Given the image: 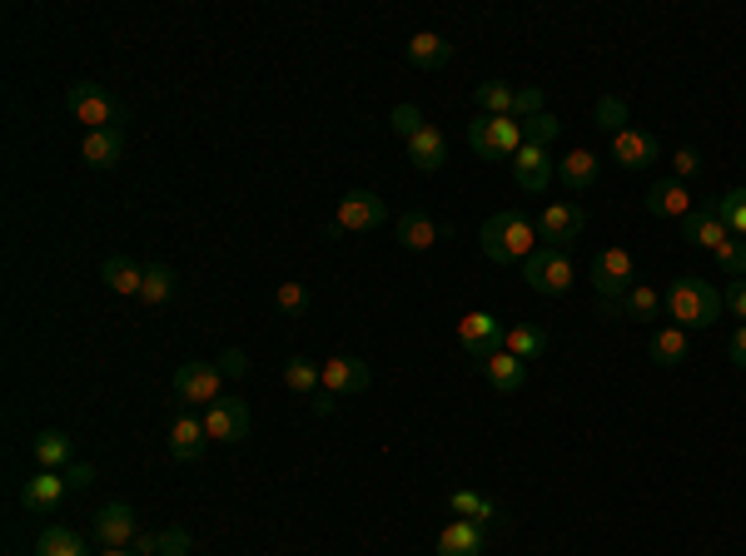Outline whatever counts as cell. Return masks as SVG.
Instances as JSON below:
<instances>
[{"instance_id": "cell-1", "label": "cell", "mask_w": 746, "mask_h": 556, "mask_svg": "<svg viewBox=\"0 0 746 556\" xmlns=\"http://www.w3.org/2000/svg\"><path fill=\"white\" fill-rule=\"evenodd\" d=\"M478 244H483V254L493 258V264H528L532 254H538V224H532L523 209H503V215H493L483 224V234H478Z\"/></svg>"}, {"instance_id": "cell-2", "label": "cell", "mask_w": 746, "mask_h": 556, "mask_svg": "<svg viewBox=\"0 0 746 556\" xmlns=\"http://www.w3.org/2000/svg\"><path fill=\"white\" fill-rule=\"evenodd\" d=\"M667 318L677 323V328H687V333H697V328H712L716 318L726 313V303H722V289L716 283H707L702 274H681L677 283L667 289Z\"/></svg>"}, {"instance_id": "cell-3", "label": "cell", "mask_w": 746, "mask_h": 556, "mask_svg": "<svg viewBox=\"0 0 746 556\" xmlns=\"http://www.w3.org/2000/svg\"><path fill=\"white\" fill-rule=\"evenodd\" d=\"M66 105H70V119H80V125H85V135H90V129H119V125H125V105H119L110 90H100L95 80L70 85Z\"/></svg>"}, {"instance_id": "cell-4", "label": "cell", "mask_w": 746, "mask_h": 556, "mask_svg": "<svg viewBox=\"0 0 746 556\" xmlns=\"http://www.w3.org/2000/svg\"><path fill=\"white\" fill-rule=\"evenodd\" d=\"M468 144H473L478 160H513L523 150V119H497V115H478L468 125Z\"/></svg>"}, {"instance_id": "cell-5", "label": "cell", "mask_w": 746, "mask_h": 556, "mask_svg": "<svg viewBox=\"0 0 746 556\" xmlns=\"http://www.w3.org/2000/svg\"><path fill=\"white\" fill-rule=\"evenodd\" d=\"M573 278H577V268H573V258H567V248L542 244L538 254L523 264V283H528L532 293H548V299H558V293L573 289Z\"/></svg>"}, {"instance_id": "cell-6", "label": "cell", "mask_w": 746, "mask_h": 556, "mask_svg": "<svg viewBox=\"0 0 746 556\" xmlns=\"http://www.w3.org/2000/svg\"><path fill=\"white\" fill-rule=\"evenodd\" d=\"M174 393H180L184 407H215L225 403V373H219V363L190 358V363L174 368Z\"/></svg>"}, {"instance_id": "cell-7", "label": "cell", "mask_w": 746, "mask_h": 556, "mask_svg": "<svg viewBox=\"0 0 746 556\" xmlns=\"http://www.w3.org/2000/svg\"><path fill=\"white\" fill-rule=\"evenodd\" d=\"M593 289L602 303H622L632 293V278H638V268H632V254L628 248H602V254L593 258Z\"/></svg>"}, {"instance_id": "cell-8", "label": "cell", "mask_w": 746, "mask_h": 556, "mask_svg": "<svg viewBox=\"0 0 746 556\" xmlns=\"http://www.w3.org/2000/svg\"><path fill=\"white\" fill-rule=\"evenodd\" d=\"M389 224V209L374 189H348L338 199V219H334V234H374V229Z\"/></svg>"}, {"instance_id": "cell-9", "label": "cell", "mask_w": 746, "mask_h": 556, "mask_svg": "<svg viewBox=\"0 0 746 556\" xmlns=\"http://www.w3.org/2000/svg\"><path fill=\"white\" fill-rule=\"evenodd\" d=\"M587 234V215H583V204H548L538 215V244L548 248H573L577 239Z\"/></svg>"}, {"instance_id": "cell-10", "label": "cell", "mask_w": 746, "mask_h": 556, "mask_svg": "<svg viewBox=\"0 0 746 556\" xmlns=\"http://www.w3.org/2000/svg\"><path fill=\"white\" fill-rule=\"evenodd\" d=\"M368 363L364 358H348V354H334V358H324V393L329 397H358V393H368Z\"/></svg>"}, {"instance_id": "cell-11", "label": "cell", "mask_w": 746, "mask_h": 556, "mask_svg": "<svg viewBox=\"0 0 746 556\" xmlns=\"http://www.w3.org/2000/svg\"><path fill=\"white\" fill-rule=\"evenodd\" d=\"M508 170H513V179H518L523 194H542L552 179H558V164H552L548 150H538V144H523V150L508 160Z\"/></svg>"}, {"instance_id": "cell-12", "label": "cell", "mask_w": 746, "mask_h": 556, "mask_svg": "<svg viewBox=\"0 0 746 556\" xmlns=\"http://www.w3.org/2000/svg\"><path fill=\"white\" fill-rule=\"evenodd\" d=\"M205 432L209 442H244L249 438V407L239 397H225V403L205 407Z\"/></svg>"}, {"instance_id": "cell-13", "label": "cell", "mask_w": 746, "mask_h": 556, "mask_svg": "<svg viewBox=\"0 0 746 556\" xmlns=\"http://www.w3.org/2000/svg\"><path fill=\"white\" fill-rule=\"evenodd\" d=\"M503 323L493 318V313H468V318H458V343L468 348V358H487L493 348H503Z\"/></svg>"}, {"instance_id": "cell-14", "label": "cell", "mask_w": 746, "mask_h": 556, "mask_svg": "<svg viewBox=\"0 0 746 556\" xmlns=\"http://www.w3.org/2000/svg\"><path fill=\"white\" fill-rule=\"evenodd\" d=\"M612 160L622 164V170H647V164L662 160V144L647 135V129H622V135H612Z\"/></svg>"}, {"instance_id": "cell-15", "label": "cell", "mask_w": 746, "mask_h": 556, "mask_svg": "<svg viewBox=\"0 0 746 556\" xmlns=\"http://www.w3.org/2000/svg\"><path fill=\"white\" fill-rule=\"evenodd\" d=\"M209 448V432H205V417L195 413H180L170 422V457L174 462H199Z\"/></svg>"}, {"instance_id": "cell-16", "label": "cell", "mask_w": 746, "mask_h": 556, "mask_svg": "<svg viewBox=\"0 0 746 556\" xmlns=\"http://www.w3.org/2000/svg\"><path fill=\"white\" fill-rule=\"evenodd\" d=\"M478 363H483V378H487V383H493L503 397H513L523 383H528V363H523V358H513L508 348H493V354L478 358Z\"/></svg>"}, {"instance_id": "cell-17", "label": "cell", "mask_w": 746, "mask_h": 556, "mask_svg": "<svg viewBox=\"0 0 746 556\" xmlns=\"http://www.w3.org/2000/svg\"><path fill=\"white\" fill-rule=\"evenodd\" d=\"M95 536L105 546H135V536H140V522H135V512L125 502H110L95 512Z\"/></svg>"}, {"instance_id": "cell-18", "label": "cell", "mask_w": 746, "mask_h": 556, "mask_svg": "<svg viewBox=\"0 0 746 556\" xmlns=\"http://www.w3.org/2000/svg\"><path fill=\"white\" fill-rule=\"evenodd\" d=\"M647 215L652 219H677L681 224V219L692 215V194H687V184L681 179H657L647 189Z\"/></svg>"}, {"instance_id": "cell-19", "label": "cell", "mask_w": 746, "mask_h": 556, "mask_svg": "<svg viewBox=\"0 0 746 556\" xmlns=\"http://www.w3.org/2000/svg\"><path fill=\"white\" fill-rule=\"evenodd\" d=\"M681 239H687V244H697V248H722L726 239H732V229L722 224V215H716L712 204H707V209H692V215L681 219Z\"/></svg>"}, {"instance_id": "cell-20", "label": "cell", "mask_w": 746, "mask_h": 556, "mask_svg": "<svg viewBox=\"0 0 746 556\" xmlns=\"http://www.w3.org/2000/svg\"><path fill=\"white\" fill-rule=\"evenodd\" d=\"M409 160H413V170L418 174H438L448 164V139H444V129L438 125H423L418 135L409 139Z\"/></svg>"}, {"instance_id": "cell-21", "label": "cell", "mask_w": 746, "mask_h": 556, "mask_svg": "<svg viewBox=\"0 0 746 556\" xmlns=\"http://www.w3.org/2000/svg\"><path fill=\"white\" fill-rule=\"evenodd\" d=\"M80 160H85L90 170H115V164L125 160V135H119V129H90V135L80 139Z\"/></svg>"}, {"instance_id": "cell-22", "label": "cell", "mask_w": 746, "mask_h": 556, "mask_svg": "<svg viewBox=\"0 0 746 556\" xmlns=\"http://www.w3.org/2000/svg\"><path fill=\"white\" fill-rule=\"evenodd\" d=\"M448 229L433 224L428 215H418V209H409V215H399V224H393V239H399L403 248H413V254H428L438 239H444Z\"/></svg>"}, {"instance_id": "cell-23", "label": "cell", "mask_w": 746, "mask_h": 556, "mask_svg": "<svg viewBox=\"0 0 746 556\" xmlns=\"http://www.w3.org/2000/svg\"><path fill=\"white\" fill-rule=\"evenodd\" d=\"M66 487L70 482L60 477V472H35L21 487V507H31V512H55V507L66 502Z\"/></svg>"}, {"instance_id": "cell-24", "label": "cell", "mask_w": 746, "mask_h": 556, "mask_svg": "<svg viewBox=\"0 0 746 556\" xmlns=\"http://www.w3.org/2000/svg\"><path fill=\"white\" fill-rule=\"evenodd\" d=\"M687 354H692V333L677 328V323L657 328V333H652V343H647V358H652L657 368H677V363H687Z\"/></svg>"}, {"instance_id": "cell-25", "label": "cell", "mask_w": 746, "mask_h": 556, "mask_svg": "<svg viewBox=\"0 0 746 556\" xmlns=\"http://www.w3.org/2000/svg\"><path fill=\"white\" fill-rule=\"evenodd\" d=\"M100 278H105L110 293H125V299H140V289H145V268L125 254L105 258V264H100Z\"/></svg>"}, {"instance_id": "cell-26", "label": "cell", "mask_w": 746, "mask_h": 556, "mask_svg": "<svg viewBox=\"0 0 746 556\" xmlns=\"http://www.w3.org/2000/svg\"><path fill=\"white\" fill-rule=\"evenodd\" d=\"M438 556H483V526L478 522H448L438 532Z\"/></svg>"}, {"instance_id": "cell-27", "label": "cell", "mask_w": 746, "mask_h": 556, "mask_svg": "<svg viewBox=\"0 0 746 556\" xmlns=\"http://www.w3.org/2000/svg\"><path fill=\"white\" fill-rule=\"evenodd\" d=\"M448 60H454V45H448L444 35H433V31L409 35V65L413 70H444Z\"/></svg>"}, {"instance_id": "cell-28", "label": "cell", "mask_w": 746, "mask_h": 556, "mask_svg": "<svg viewBox=\"0 0 746 556\" xmlns=\"http://www.w3.org/2000/svg\"><path fill=\"white\" fill-rule=\"evenodd\" d=\"M31 452H35V462H41V472H60V467H70L76 438H66V432L45 428V432H35V438H31Z\"/></svg>"}, {"instance_id": "cell-29", "label": "cell", "mask_w": 746, "mask_h": 556, "mask_svg": "<svg viewBox=\"0 0 746 556\" xmlns=\"http://www.w3.org/2000/svg\"><path fill=\"white\" fill-rule=\"evenodd\" d=\"M597 174H602V160H597L593 150H573V154H567V160H558V179H563L573 194L593 189V184H597Z\"/></svg>"}, {"instance_id": "cell-30", "label": "cell", "mask_w": 746, "mask_h": 556, "mask_svg": "<svg viewBox=\"0 0 746 556\" xmlns=\"http://www.w3.org/2000/svg\"><path fill=\"white\" fill-rule=\"evenodd\" d=\"M473 105H478V115L513 119V105H518V90H513L508 80H483V85L473 90Z\"/></svg>"}, {"instance_id": "cell-31", "label": "cell", "mask_w": 746, "mask_h": 556, "mask_svg": "<svg viewBox=\"0 0 746 556\" xmlns=\"http://www.w3.org/2000/svg\"><path fill=\"white\" fill-rule=\"evenodd\" d=\"M503 348H508L513 358H523V363H528V358L548 354V333H542L538 323H513V328L503 333Z\"/></svg>"}, {"instance_id": "cell-32", "label": "cell", "mask_w": 746, "mask_h": 556, "mask_svg": "<svg viewBox=\"0 0 746 556\" xmlns=\"http://www.w3.org/2000/svg\"><path fill=\"white\" fill-rule=\"evenodd\" d=\"M662 313H667V303H662V293L652 283H632V293L622 299V318L632 323H657Z\"/></svg>"}, {"instance_id": "cell-33", "label": "cell", "mask_w": 746, "mask_h": 556, "mask_svg": "<svg viewBox=\"0 0 746 556\" xmlns=\"http://www.w3.org/2000/svg\"><path fill=\"white\" fill-rule=\"evenodd\" d=\"M35 556H90L85 536L70 532V526H45L41 542H35Z\"/></svg>"}, {"instance_id": "cell-34", "label": "cell", "mask_w": 746, "mask_h": 556, "mask_svg": "<svg viewBox=\"0 0 746 556\" xmlns=\"http://www.w3.org/2000/svg\"><path fill=\"white\" fill-rule=\"evenodd\" d=\"M284 387L299 397L324 393V368H314L309 358H289V363H284Z\"/></svg>"}, {"instance_id": "cell-35", "label": "cell", "mask_w": 746, "mask_h": 556, "mask_svg": "<svg viewBox=\"0 0 746 556\" xmlns=\"http://www.w3.org/2000/svg\"><path fill=\"white\" fill-rule=\"evenodd\" d=\"M140 299L150 303V309H160V303L174 299V268H170V264H150V268H145V289H140Z\"/></svg>"}, {"instance_id": "cell-36", "label": "cell", "mask_w": 746, "mask_h": 556, "mask_svg": "<svg viewBox=\"0 0 746 556\" xmlns=\"http://www.w3.org/2000/svg\"><path fill=\"white\" fill-rule=\"evenodd\" d=\"M448 507H454L458 517H463V522H478V526H487V522H497V507L487 502V497H478V493H454L448 497Z\"/></svg>"}, {"instance_id": "cell-37", "label": "cell", "mask_w": 746, "mask_h": 556, "mask_svg": "<svg viewBox=\"0 0 746 556\" xmlns=\"http://www.w3.org/2000/svg\"><path fill=\"white\" fill-rule=\"evenodd\" d=\"M712 209L732 229V239H746V189H726L722 199H712Z\"/></svg>"}, {"instance_id": "cell-38", "label": "cell", "mask_w": 746, "mask_h": 556, "mask_svg": "<svg viewBox=\"0 0 746 556\" xmlns=\"http://www.w3.org/2000/svg\"><path fill=\"white\" fill-rule=\"evenodd\" d=\"M558 135H563V119L548 115V109H542V115H532V119H523V144H538V150H548Z\"/></svg>"}, {"instance_id": "cell-39", "label": "cell", "mask_w": 746, "mask_h": 556, "mask_svg": "<svg viewBox=\"0 0 746 556\" xmlns=\"http://www.w3.org/2000/svg\"><path fill=\"white\" fill-rule=\"evenodd\" d=\"M274 303H279L284 318H303L309 313V289H303L299 278H284L279 289H274Z\"/></svg>"}, {"instance_id": "cell-40", "label": "cell", "mask_w": 746, "mask_h": 556, "mask_svg": "<svg viewBox=\"0 0 746 556\" xmlns=\"http://www.w3.org/2000/svg\"><path fill=\"white\" fill-rule=\"evenodd\" d=\"M593 119L607 129V135H622L632 115H628V105H622L617 95H602V100H597V109H593Z\"/></svg>"}, {"instance_id": "cell-41", "label": "cell", "mask_w": 746, "mask_h": 556, "mask_svg": "<svg viewBox=\"0 0 746 556\" xmlns=\"http://www.w3.org/2000/svg\"><path fill=\"white\" fill-rule=\"evenodd\" d=\"M712 264L722 268L726 278H746V239H726V244L712 254Z\"/></svg>"}, {"instance_id": "cell-42", "label": "cell", "mask_w": 746, "mask_h": 556, "mask_svg": "<svg viewBox=\"0 0 746 556\" xmlns=\"http://www.w3.org/2000/svg\"><path fill=\"white\" fill-rule=\"evenodd\" d=\"M423 125H428V119H423L418 105H399V109L389 115V129H393V135H403V139H413Z\"/></svg>"}, {"instance_id": "cell-43", "label": "cell", "mask_w": 746, "mask_h": 556, "mask_svg": "<svg viewBox=\"0 0 746 556\" xmlns=\"http://www.w3.org/2000/svg\"><path fill=\"white\" fill-rule=\"evenodd\" d=\"M195 552V536L184 532V526H164L160 532V556H190Z\"/></svg>"}, {"instance_id": "cell-44", "label": "cell", "mask_w": 746, "mask_h": 556, "mask_svg": "<svg viewBox=\"0 0 746 556\" xmlns=\"http://www.w3.org/2000/svg\"><path fill=\"white\" fill-rule=\"evenodd\" d=\"M667 164H672V179H681V184H687V179H692V174H697V170H702V154H697V150H692V144H681V150H677V154H672V160H667Z\"/></svg>"}, {"instance_id": "cell-45", "label": "cell", "mask_w": 746, "mask_h": 556, "mask_svg": "<svg viewBox=\"0 0 746 556\" xmlns=\"http://www.w3.org/2000/svg\"><path fill=\"white\" fill-rule=\"evenodd\" d=\"M722 303H726V313H732V318L746 323V278H732V283H726Z\"/></svg>"}, {"instance_id": "cell-46", "label": "cell", "mask_w": 746, "mask_h": 556, "mask_svg": "<svg viewBox=\"0 0 746 556\" xmlns=\"http://www.w3.org/2000/svg\"><path fill=\"white\" fill-rule=\"evenodd\" d=\"M532 119V115H542V90L538 85H528V90H518V105H513V119Z\"/></svg>"}, {"instance_id": "cell-47", "label": "cell", "mask_w": 746, "mask_h": 556, "mask_svg": "<svg viewBox=\"0 0 746 556\" xmlns=\"http://www.w3.org/2000/svg\"><path fill=\"white\" fill-rule=\"evenodd\" d=\"M219 373H225V378H244L249 373V358L239 354V348H225V354H219Z\"/></svg>"}, {"instance_id": "cell-48", "label": "cell", "mask_w": 746, "mask_h": 556, "mask_svg": "<svg viewBox=\"0 0 746 556\" xmlns=\"http://www.w3.org/2000/svg\"><path fill=\"white\" fill-rule=\"evenodd\" d=\"M726 358H732V368H746V323L732 333V343H726Z\"/></svg>"}, {"instance_id": "cell-49", "label": "cell", "mask_w": 746, "mask_h": 556, "mask_svg": "<svg viewBox=\"0 0 746 556\" xmlns=\"http://www.w3.org/2000/svg\"><path fill=\"white\" fill-rule=\"evenodd\" d=\"M66 482H70V487H76V493H80V487H90V482H95V467H90V462H70Z\"/></svg>"}, {"instance_id": "cell-50", "label": "cell", "mask_w": 746, "mask_h": 556, "mask_svg": "<svg viewBox=\"0 0 746 556\" xmlns=\"http://www.w3.org/2000/svg\"><path fill=\"white\" fill-rule=\"evenodd\" d=\"M135 556H160V532H145V536H135V546H130Z\"/></svg>"}, {"instance_id": "cell-51", "label": "cell", "mask_w": 746, "mask_h": 556, "mask_svg": "<svg viewBox=\"0 0 746 556\" xmlns=\"http://www.w3.org/2000/svg\"><path fill=\"white\" fill-rule=\"evenodd\" d=\"M309 407H314V417H329V413H334V397H329V393H319Z\"/></svg>"}, {"instance_id": "cell-52", "label": "cell", "mask_w": 746, "mask_h": 556, "mask_svg": "<svg viewBox=\"0 0 746 556\" xmlns=\"http://www.w3.org/2000/svg\"><path fill=\"white\" fill-rule=\"evenodd\" d=\"M100 556H135V552H130V546H105Z\"/></svg>"}]
</instances>
